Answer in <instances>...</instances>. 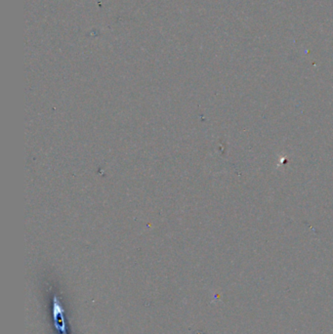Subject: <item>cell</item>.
<instances>
[{"instance_id": "obj_1", "label": "cell", "mask_w": 333, "mask_h": 334, "mask_svg": "<svg viewBox=\"0 0 333 334\" xmlns=\"http://www.w3.org/2000/svg\"><path fill=\"white\" fill-rule=\"evenodd\" d=\"M54 318L56 319V328L60 330L62 334H66L64 330V323H63V316H62V311L60 309L59 303L57 302V298H54Z\"/></svg>"}]
</instances>
